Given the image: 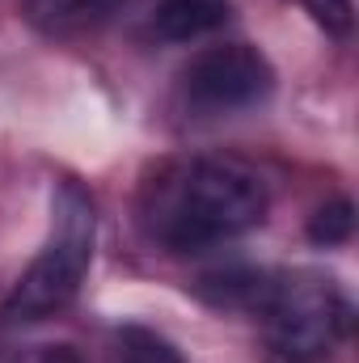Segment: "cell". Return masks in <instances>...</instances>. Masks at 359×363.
I'll list each match as a JSON object with an SVG mask.
<instances>
[{"mask_svg":"<svg viewBox=\"0 0 359 363\" xmlns=\"http://www.w3.org/2000/svg\"><path fill=\"white\" fill-rule=\"evenodd\" d=\"M267 342L287 363L330 359L351 334V300L321 271H263L254 308Z\"/></svg>","mask_w":359,"mask_h":363,"instance_id":"3","label":"cell"},{"mask_svg":"<svg viewBox=\"0 0 359 363\" xmlns=\"http://www.w3.org/2000/svg\"><path fill=\"white\" fill-rule=\"evenodd\" d=\"M118 4L123 0H26V17L43 34L72 38V34H85V30H97L101 21H110Z\"/></svg>","mask_w":359,"mask_h":363,"instance_id":"6","label":"cell"},{"mask_svg":"<svg viewBox=\"0 0 359 363\" xmlns=\"http://www.w3.org/2000/svg\"><path fill=\"white\" fill-rule=\"evenodd\" d=\"M97 245V203L77 178H60L51 190V233L38 258L13 283L0 321L4 325H38L60 317L85 287Z\"/></svg>","mask_w":359,"mask_h":363,"instance_id":"2","label":"cell"},{"mask_svg":"<svg viewBox=\"0 0 359 363\" xmlns=\"http://www.w3.org/2000/svg\"><path fill=\"white\" fill-rule=\"evenodd\" d=\"M267 207L270 190L254 165L237 157H178L144 178L136 220L148 245L190 258L254 233Z\"/></svg>","mask_w":359,"mask_h":363,"instance_id":"1","label":"cell"},{"mask_svg":"<svg viewBox=\"0 0 359 363\" xmlns=\"http://www.w3.org/2000/svg\"><path fill=\"white\" fill-rule=\"evenodd\" d=\"M351 233H355V207L347 199H334V203H326V207H317L309 216V241L313 245L330 250V245L351 241Z\"/></svg>","mask_w":359,"mask_h":363,"instance_id":"8","label":"cell"},{"mask_svg":"<svg viewBox=\"0 0 359 363\" xmlns=\"http://www.w3.org/2000/svg\"><path fill=\"white\" fill-rule=\"evenodd\" d=\"M275 93V68L250 43H216L178 72V106L186 118H224L263 106Z\"/></svg>","mask_w":359,"mask_h":363,"instance_id":"4","label":"cell"},{"mask_svg":"<svg viewBox=\"0 0 359 363\" xmlns=\"http://www.w3.org/2000/svg\"><path fill=\"white\" fill-rule=\"evenodd\" d=\"M106 359L110 363H186L182 351L157 330L148 325H114L110 330V342H106Z\"/></svg>","mask_w":359,"mask_h":363,"instance_id":"7","label":"cell"},{"mask_svg":"<svg viewBox=\"0 0 359 363\" xmlns=\"http://www.w3.org/2000/svg\"><path fill=\"white\" fill-rule=\"evenodd\" d=\"M304 9L313 13V21L334 34V38H347L351 26H355V0H304Z\"/></svg>","mask_w":359,"mask_h":363,"instance_id":"9","label":"cell"},{"mask_svg":"<svg viewBox=\"0 0 359 363\" xmlns=\"http://www.w3.org/2000/svg\"><path fill=\"white\" fill-rule=\"evenodd\" d=\"M233 17L228 0H157L153 4V34L165 43H194L216 34Z\"/></svg>","mask_w":359,"mask_h":363,"instance_id":"5","label":"cell"},{"mask_svg":"<svg viewBox=\"0 0 359 363\" xmlns=\"http://www.w3.org/2000/svg\"><path fill=\"white\" fill-rule=\"evenodd\" d=\"M30 363H85V359H81L72 347H43Z\"/></svg>","mask_w":359,"mask_h":363,"instance_id":"10","label":"cell"}]
</instances>
